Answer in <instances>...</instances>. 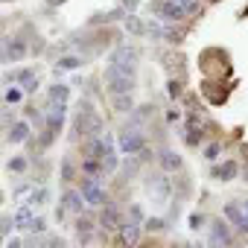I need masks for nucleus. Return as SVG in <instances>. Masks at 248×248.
I'll return each mask as SVG.
<instances>
[{
	"label": "nucleus",
	"instance_id": "obj_1",
	"mask_svg": "<svg viewBox=\"0 0 248 248\" xmlns=\"http://www.w3.org/2000/svg\"><path fill=\"white\" fill-rule=\"evenodd\" d=\"M135 70H126V67H120V64H108L105 70V85L111 93H132L135 91Z\"/></svg>",
	"mask_w": 248,
	"mask_h": 248
},
{
	"label": "nucleus",
	"instance_id": "obj_2",
	"mask_svg": "<svg viewBox=\"0 0 248 248\" xmlns=\"http://www.w3.org/2000/svg\"><path fill=\"white\" fill-rule=\"evenodd\" d=\"M117 143H120V152H123V155H138V152L146 146V135H143L138 126H126V129H120Z\"/></svg>",
	"mask_w": 248,
	"mask_h": 248
},
{
	"label": "nucleus",
	"instance_id": "obj_3",
	"mask_svg": "<svg viewBox=\"0 0 248 248\" xmlns=\"http://www.w3.org/2000/svg\"><path fill=\"white\" fill-rule=\"evenodd\" d=\"M79 190H82V196H85L88 207H102V204H108V193H105V187L99 184V178L85 175V181L79 184Z\"/></svg>",
	"mask_w": 248,
	"mask_h": 248
},
{
	"label": "nucleus",
	"instance_id": "obj_4",
	"mask_svg": "<svg viewBox=\"0 0 248 248\" xmlns=\"http://www.w3.org/2000/svg\"><path fill=\"white\" fill-rule=\"evenodd\" d=\"M152 9H155L158 21H164V24H181V21L187 18L184 6H178L175 0H158V3H155Z\"/></svg>",
	"mask_w": 248,
	"mask_h": 248
},
{
	"label": "nucleus",
	"instance_id": "obj_5",
	"mask_svg": "<svg viewBox=\"0 0 248 248\" xmlns=\"http://www.w3.org/2000/svg\"><path fill=\"white\" fill-rule=\"evenodd\" d=\"M96 222H99L102 231H120L123 225H126V219H123V210H120L117 204H111V202L99 207V219H96Z\"/></svg>",
	"mask_w": 248,
	"mask_h": 248
},
{
	"label": "nucleus",
	"instance_id": "obj_6",
	"mask_svg": "<svg viewBox=\"0 0 248 248\" xmlns=\"http://www.w3.org/2000/svg\"><path fill=\"white\" fill-rule=\"evenodd\" d=\"M225 219L233 225V231H236V233L248 236V210H245V204L239 207L236 202H228V204H225Z\"/></svg>",
	"mask_w": 248,
	"mask_h": 248
},
{
	"label": "nucleus",
	"instance_id": "obj_7",
	"mask_svg": "<svg viewBox=\"0 0 248 248\" xmlns=\"http://www.w3.org/2000/svg\"><path fill=\"white\" fill-rule=\"evenodd\" d=\"M27 53H30V47H27L24 38H18V35L3 38V62H21Z\"/></svg>",
	"mask_w": 248,
	"mask_h": 248
},
{
	"label": "nucleus",
	"instance_id": "obj_8",
	"mask_svg": "<svg viewBox=\"0 0 248 248\" xmlns=\"http://www.w3.org/2000/svg\"><path fill=\"white\" fill-rule=\"evenodd\" d=\"M111 64H120V67H126V70H135V73H138V50H135L132 44L117 47L114 56H111Z\"/></svg>",
	"mask_w": 248,
	"mask_h": 248
},
{
	"label": "nucleus",
	"instance_id": "obj_9",
	"mask_svg": "<svg viewBox=\"0 0 248 248\" xmlns=\"http://www.w3.org/2000/svg\"><path fill=\"white\" fill-rule=\"evenodd\" d=\"M231 222H225V219H213L210 222V242L213 245H231L233 242V233H231Z\"/></svg>",
	"mask_w": 248,
	"mask_h": 248
},
{
	"label": "nucleus",
	"instance_id": "obj_10",
	"mask_svg": "<svg viewBox=\"0 0 248 248\" xmlns=\"http://www.w3.org/2000/svg\"><path fill=\"white\" fill-rule=\"evenodd\" d=\"M85 207H88V202H85L82 190H67V193L62 196V210H64V213L82 216V210H85Z\"/></svg>",
	"mask_w": 248,
	"mask_h": 248
},
{
	"label": "nucleus",
	"instance_id": "obj_11",
	"mask_svg": "<svg viewBox=\"0 0 248 248\" xmlns=\"http://www.w3.org/2000/svg\"><path fill=\"white\" fill-rule=\"evenodd\" d=\"M158 164H161L164 172H181L184 158H181L175 149H161V152H158Z\"/></svg>",
	"mask_w": 248,
	"mask_h": 248
},
{
	"label": "nucleus",
	"instance_id": "obj_12",
	"mask_svg": "<svg viewBox=\"0 0 248 248\" xmlns=\"http://www.w3.org/2000/svg\"><path fill=\"white\" fill-rule=\"evenodd\" d=\"M228 88L231 85H222V82H204L202 85V91H204V96H207L210 105H222L228 99Z\"/></svg>",
	"mask_w": 248,
	"mask_h": 248
},
{
	"label": "nucleus",
	"instance_id": "obj_13",
	"mask_svg": "<svg viewBox=\"0 0 248 248\" xmlns=\"http://www.w3.org/2000/svg\"><path fill=\"white\" fill-rule=\"evenodd\" d=\"M67 117V102H50V111H47V129L59 132L62 123Z\"/></svg>",
	"mask_w": 248,
	"mask_h": 248
},
{
	"label": "nucleus",
	"instance_id": "obj_14",
	"mask_svg": "<svg viewBox=\"0 0 248 248\" xmlns=\"http://www.w3.org/2000/svg\"><path fill=\"white\" fill-rule=\"evenodd\" d=\"M236 172H239V164H236V161H222V164H216V167L210 170V178H216V181H231V178H236Z\"/></svg>",
	"mask_w": 248,
	"mask_h": 248
},
{
	"label": "nucleus",
	"instance_id": "obj_15",
	"mask_svg": "<svg viewBox=\"0 0 248 248\" xmlns=\"http://www.w3.org/2000/svg\"><path fill=\"white\" fill-rule=\"evenodd\" d=\"M140 228H143V225H135V222H126V225H123V228H120V236H117V239H120L123 245H135V242L140 239Z\"/></svg>",
	"mask_w": 248,
	"mask_h": 248
},
{
	"label": "nucleus",
	"instance_id": "obj_16",
	"mask_svg": "<svg viewBox=\"0 0 248 248\" xmlns=\"http://www.w3.org/2000/svg\"><path fill=\"white\" fill-rule=\"evenodd\" d=\"M82 172L91 175V178H102V175H105V164H102V158H85V161H82Z\"/></svg>",
	"mask_w": 248,
	"mask_h": 248
},
{
	"label": "nucleus",
	"instance_id": "obj_17",
	"mask_svg": "<svg viewBox=\"0 0 248 248\" xmlns=\"http://www.w3.org/2000/svg\"><path fill=\"white\" fill-rule=\"evenodd\" d=\"M30 126L27 123H15V126H9V135H6V140L9 143H24V140H30Z\"/></svg>",
	"mask_w": 248,
	"mask_h": 248
},
{
	"label": "nucleus",
	"instance_id": "obj_18",
	"mask_svg": "<svg viewBox=\"0 0 248 248\" xmlns=\"http://www.w3.org/2000/svg\"><path fill=\"white\" fill-rule=\"evenodd\" d=\"M18 82L27 93H35L38 91V73L35 70H18Z\"/></svg>",
	"mask_w": 248,
	"mask_h": 248
},
{
	"label": "nucleus",
	"instance_id": "obj_19",
	"mask_svg": "<svg viewBox=\"0 0 248 248\" xmlns=\"http://www.w3.org/2000/svg\"><path fill=\"white\" fill-rule=\"evenodd\" d=\"M47 99H50V102H67V99H70V88L62 85V82H53L50 91H47Z\"/></svg>",
	"mask_w": 248,
	"mask_h": 248
},
{
	"label": "nucleus",
	"instance_id": "obj_20",
	"mask_svg": "<svg viewBox=\"0 0 248 248\" xmlns=\"http://www.w3.org/2000/svg\"><path fill=\"white\" fill-rule=\"evenodd\" d=\"M132 93H114V114H132Z\"/></svg>",
	"mask_w": 248,
	"mask_h": 248
},
{
	"label": "nucleus",
	"instance_id": "obj_21",
	"mask_svg": "<svg viewBox=\"0 0 248 248\" xmlns=\"http://www.w3.org/2000/svg\"><path fill=\"white\" fill-rule=\"evenodd\" d=\"M82 64H85V59H82L79 53H76V56H73V53H67V56H62V59H59V64H56V67H59V70H79Z\"/></svg>",
	"mask_w": 248,
	"mask_h": 248
},
{
	"label": "nucleus",
	"instance_id": "obj_22",
	"mask_svg": "<svg viewBox=\"0 0 248 248\" xmlns=\"http://www.w3.org/2000/svg\"><path fill=\"white\" fill-rule=\"evenodd\" d=\"M32 207L30 204H24V207H18V213H15V225L21 228V231H30V225H32Z\"/></svg>",
	"mask_w": 248,
	"mask_h": 248
},
{
	"label": "nucleus",
	"instance_id": "obj_23",
	"mask_svg": "<svg viewBox=\"0 0 248 248\" xmlns=\"http://www.w3.org/2000/svg\"><path fill=\"white\" fill-rule=\"evenodd\" d=\"M202 138H204V132H202L199 126H193V123H187V132H184V143H187V146H202Z\"/></svg>",
	"mask_w": 248,
	"mask_h": 248
},
{
	"label": "nucleus",
	"instance_id": "obj_24",
	"mask_svg": "<svg viewBox=\"0 0 248 248\" xmlns=\"http://www.w3.org/2000/svg\"><path fill=\"white\" fill-rule=\"evenodd\" d=\"M73 178H76V164H73V158H64L62 161V181L70 184Z\"/></svg>",
	"mask_w": 248,
	"mask_h": 248
},
{
	"label": "nucleus",
	"instance_id": "obj_25",
	"mask_svg": "<svg viewBox=\"0 0 248 248\" xmlns=\"http://www.w3.org/2000/svg\"><path fill=\"white\" fill-rule=\"evenodd\" d=\"M219 155H222V143H219V140H213V143L204 146V158H207V161H216Z\"/></svg>",
	"mask_w": 248,
	"mask_h": 248
},
{
	"label": "nucleus",
	"instance_id": "obj_26",
	"mask_svg": "<svg viewBox=\"0 0 248 248\" xmlns=\"http://www.w3.org/2000/svg\"><path fill=\"white\" fill-rule=\"evenodd\" d=\"M129 32H138V35H146V21H138V18H129L126 21Z\"/></svg>",
	"mask_w": 248,
	"mask_h": 248
},
{
	"label": "nucleus",
	"instance_id": "obj_27",
	"mask_svg": "<svg viewBox=\"0 0 248 248\" xmlns=\"http://www.w3.org/2000/svg\"><path fill=\"white\" fill-rule=\"evenodd\" d=\"M24 99V88H9L6 91V105H18Z\"/></svg>",
	"mask_w": 248,
	"mask_h": 248
},
{
	"label": "nucleus",
	"instance_id": "obj_28",
	"mask_svg": "<svg viewBox=\"0 0 248 248\" xmlns=\"http://www.w3.org/2000/svg\"><path fill=\"white\" fill-rule=\"evenodd\" d=\"M9 170L12 172H27L30 170V158H12L9 161Z\"/></svg>",
	"mask_w": 248,
	"mask_h": 248
},
{
	"label": "nucleus",
	"instance_id": "obj_29",
	"mask_svg": "<svg viewBox=\"0 0 248 248\" xmlns=\"http://www.w3.org/2000/svg\"><path fill=\"white\" fill-rule=\"evenodd\" d=\"M167 93H170V99H178L181 96V82L178 79H170L167 82Z\"/></svg>",
	"mask_w": 248,
	"mask_h": 248
},
{
	"label": "nucleus",
	"instance_id": "obj_30",
	"mask_svg": "<svg viewBox=\"0 0 248 248\" xmlns=\"http://www.w3.org/2000/svg\"><path fill=\"white\" fill-rule=\"evenodd\" d=\"M129 216H132L135 225H143V207L140 204H129Z\"/></svg>",
	"mask_w": 248,
	"mask_h": 248
},
{
	"label": "nucleus",
	"instance_id": "obj_31",
	"mask_svg": "<svg viewBox=\"0 0 248 248\" xmlns=\"http://www.w3.org/2000/svg\"><path fill=\"white\" fill-rule=\"evenodd\" d=\"M12 228H18V225H15V219H12V216H3V222H0V233H3V239L12 233Z\"/></svg>",
	"mask_w": 248,
	"mask_h": 248
},
{
	"label": "nucleus",
	"instance_id": "obj_32",
	"mask_svg": "<svg viewBox=\"0 0 248 248\" xmlns=\"http://www.w3.org/2000/svg\"><path fill=\"white\" fill-rule=\"evenodd\" d=\"M175 3H178V6H184V12H187V15H196V12H199V0H175Z\"/></svg>",
	"mask_w": 248,
	"mask_h": 248
},
{
	"label": "nucleus",
	"instance_id": "obj_33",
	"mask_svg": "<svg viewBox=\"0 0 248 248\" xmlns=\"http://www.w3.org/2000/svg\"><path fill=\"white\" fill-rule=\"evenodd\" d=\"M44 199H47V190H35V193L30 196V204H41Z\"/></svg>",
	"mask_w": 248,
	"mask_h": 248
},
{
	"label": "nucleus",
	"instance_id": "obj_34",
	"mask_svg": "<svg viewBox=\"0 0 248 248\" xmlns=\"http://www.w3.org/2000/svg\"><path fill=\"white\" fill-rule=\"evenodd\" d=\"M30 231H32V233H41V231H47V222H44V219H32Z\"/></svg>",
	"mask_w": 248,
	"mask_h": 248
},
{
	"label": "nucleus",
	"instance_id": "obj_35",
	"mask_svg": "<svg viewBox=\"0 0 248 248\" xmlns=\"http://www.w3.org/2000/svg\"><path fill=\"white\" fill-rule=\"evenodd\" d=\"M202 222H204V216H202V213H193V216H190V228H193V231H199V228H202Z\"/></svg>",
	"mask_w": 248,
	"mask_h": 248
},
{
	"label": "nucleus",
	"instance_id": "obj_36",
	"mask_svg": "<svg viewBox=\"0 0 248 248\" xmlns=\"http://www.w3.org/2000/svg\"><path fill=\"white\" fill-rule=\"evenodd\" d=\"M146 225V231H161L164 228V219H149V222H143Z\"/></svg>",
	"mask_w": 248,
	"mask_h": 248
},
{
	"label": "nucleus",
	"instance_id": "obj_37",
	"mask_svg": "<svg viewBox=\"0 0 248 248\" xmlns=\"http://www.w3.org/2000/svg\"><path fill=\"white\" fill-rule=\"evenodd\" d=\"M164 117H167V123H178V117H181V114H178L175 108H167V114H164Z\"/></svg>",
	"mask_w": 248,
	"mask_h": 248
},
{
	"label": "nucleus",
	"instance_id": "obj_38",
	"mask_svg": "<svg viewBox=\"0 0 248 248\" xmlns=\"http://www.w3.org/2000/svg\"><path fill=\"white\" fill-rule=\"evenodd\" d=\"M47 3H56V6H59V3H62V0H47Z\"/></svg>",
	"mask_w": 248,
	"mask_h": 248
},
{
	"label": "nucleus",
	"instance_id": "obj_39",
	"mask_svg": "<svg viewBox=\"0 0 248 248\" xmlns=\"http://www.w3.org/2000/svg\"><path fill=\"white\" fill-rule=\"evenodd\" d=\"M210 3H216V0H210Z\"/></svg>",
	"mask_w": 248,
	"mask_h": 248
}]
</instances>
